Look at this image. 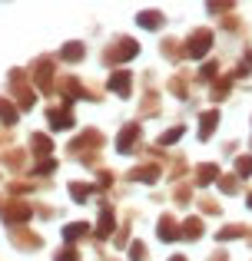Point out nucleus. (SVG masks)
<instances>
[{
  "instance_id": "1",
  "label": "nucleus",
  "mask_w": 252,
  "mask_h": 261,
  "mask_svg": "<svg viewBox=\"0 0 252 261\" xmlns=\"http://www.w3.org/2000/svg\"><path fill=\"white\" fill-rule=\"evenodd\" d=\"M136 53H140L136 40H129V37H117V40L110 43V53H103V63H120V60H133Z\"/></svg>"
},
{
  "instance_id": "2",
  "label": "nucleus",
  "mask_w": 252,
  "mask_h": 261,
  "mask_svg": "<svg viewBox=\"0 0 252 261\" xmlns=\"http://www.w3.org/2000/svg\"><path fill=\"white\" fill-rule=\"evenodd\" d=\"M182 46H186L189 57H206V50L213 46V33H209L206 27H199V30H193V37H189Z\"/></svg>"
},
{
  "instance_id": "3",
  "label": "nucleus",
  "mask_w": 252,
  "mask_h": 261,
  "mask_svg": "<svg viewBox=\"0 0 252 261\" xmlns=\"http://www.w3.org/2000/svg\"><path fill=\"white\" fill-rule=\"evenodd\" d=\"M33 73H37V76H33V80H37V86L47 93V89H50V83H53V63H50L47 57H40L37 63H33Z\"/></svg>"
},
{
  "instance_id": "4",
  "label": "nucleus",
  "mask_w": 252,
  "mask_h": 261,
  "mask_svg": "<svg viewBox=\"0 0 252 261\" xmlns=\"http://www.w3.org/2000/svg\"><path fill=\"white\" fill-rule=\"evenodd\" d=\"M0 205H4V208H0V215H4L7 218V222H17V218H20V222H27V218H30V205H27V202H0Z\"/></svg>"
},
{
  "instance_id": "5",
  "label": "nucleus",
  "mask_w": 252,
  "mask_h": 261,
  "mask_svg": "<svg viewBox=\"0 0 252 261\" xmlns=\"http://www.w3.org/2000/svg\"><path fill=\"white\" fill-rule=\"evenodd\" d=\"M90 146H103V136H100L97 129H86L80 139H73L70 142V152H83V149H90Z\"/></svg>"
},
{
  "instance_id": "6",
  "label": "nucleus",
  "mask_w": 252,
  "mask_h": 261,
  "mask_svg": "<svg viewBox=\"0 0 252 261\" xmlns=\"http://www.w3.org/2000/svg\"><path fill=\"white\" fill-rule=\"evenodd\" d=\"M10 242L17 245V248H24V251H37L40 245H43V242H40L37 235H33V231H20V228H17V231L10 235Z\"/></svg>"
},
{
  "instance_id": "7",
  "label": "nucleus",
  "mask_w": 252,
  "mask_h": 261,
  "mask_svg": "<svg viewBox=\"0 0 252 261\" xmlns=\"http://www.w3.org/2000/svg\"><path fill=\"white\" fill-rule=\"evenodd\" d=\"M136 23H140L143 30H163V23H166V17H163L159 10H143L140 17H136Z\"/></svg>"
},
{
  "instance_id": "8",
  "label": "nucleus",
  "mask_w": 252,
  "mask_h": 261,
  "mask_svg": "<svg viewBox=\"0 0 252 261\" xmlns=\"http://www.w3.org/2000/svg\"><path fill=\"white\" fill-rule=\"evenodd\" d=\"M110 89L117 96H129V89H133V80H129V73H123V70H117L110 76Z\"/></svg>"
},
{
  "instance_id": "9",
  "label": "nucleus",
  "mask_w": 252,
  "mask_h": 261,
  "mask_svg": "<svg viewBox=\"0 0 252 261\" xmlns=\"http://www.w3.org/2000/svg\"><path fill=\"white\" fill-rule=\"evenodd\" d=\"M159 238H163V242H176V238H179V225H176L173 215L159 218Z\"/></svg>"
},
{
  "instance_id": "10",
  "label": "nucleus",
  "mask_w": 252,
  "mask_h": 261,
  "mask_svg": "<svg viewBox=\"0 0 252 261\" xmlns=\"http://www.w3.org/2000/svg\"><path fill=\"white\" fill-rule=\"evenodd\" d=\"M216 122H219V113H216V109L202 113V119H199V139H209V136L216 133Z\"/></svg>"
},
{
  "instance_id": "11",
  "label": "nucleus",
  "mask_w": 252,
  "mask_h": 261,
  "mask_svg": "<svg viewBox=\"0 0 252 261\" xmlns=\"http://www.w3.org/2000/svg\"><path fill=\"white\" fill-rule=\"evenodd\" d=\"M136 139H140V126H126L123 133H120V139H117L120 152H126V149H133V146H136Z\"/></svg>"
},
{
  "instance_id": "12",
  "label": "nucleus",
  "mask_w": 252,
  "mask_h": 261,
  "mask_svg": "<svg viewBox=\"0 0 252 261\" xmlns=\"http://www.w3.org/2000/svg\"><path fill=\"white\" fill-rule=\"evenodd\" d=\"M156 175H159V169H156V166H140V169L129 172V182H153Z\"/></svg>"
},
{
  "instance_id": "13",
  "label": "nucleus",
  "mask_w": 252,
  "mask_h": 261,
  "mask_svg": "<svg viewBox=\"0 0 252 261\" xmlns=\"http://www.w3.org/2000/svg\"><path fill=\"white\" fill-rule=\"evenodd\" d=\"M47 116H50V122H53L57 129L73 126V116H70V113H63V109H47Z\"/></svg>"
},
{
  "instance_id": "14",
  "label": "nucleus",
  "mask_w": 252,
  "mask_h": 261,
  "mask_svg": "<svg viewBox=\"0 0 252 261\" xmlns=\"http://www.w3.org/2000/svg\"><path fill=\"white\" fill-rule=\"evenodd\" d=\"M182 238H189V242H196V238H199V231H202V222L199 218H189V222H182Z\"/></svg>"
},
{
  "instance_id": "15",
  "label": "nucleus",
  "mask_w": 252,
  "mask_h": 261,
  "mask_svg": "<svg viewBox=\"0 0 252 261\" xmlns=\"http://www.w3.org/2000/svg\"><path fill=\"white\" fill-rule=\"evenodd\" d=\"M113 231V212L110 208H103V215H100V222H97V235L100 238H106Z\"/></svg>"
},
{
  "instance_id": "16",
  "label": "nucleus",
  "mask_w": 252,
  "mask_h": 261,
  "mask_svg": "<svg viewBox=\"0 0 252 261\" xmlns=\"http://www.w3.org/2000/svg\"><path fill=\"white\" fill-rule=\"evenodd\" d=\"M83 231H86V225H83V222H77V225H66V228H63V242H66V245H73L77 238H83Z\"/></svg>"
},
{
  "instance_id": "17",
  "label": "nucleus",
  "mask_w": 252,
  "mask_h": 261,
  "mask_svg": "<svg viewBox=\"0 0 252 261\" xmlns=\"http://www.w3.org/2000/svg\"><path fill=\"white\" fill-rule=\"evenodd\" d=\"M0 119H4V126H13V122H17V109L10 106V99H0Z\"/></svg>"
},
{
  "instance_id": "18",
  "label": "nucleus",
  "mask_w": 252,
  "mask_h": 261,
  "mask_svg": "<svg viewBox=\"0 0 252 261\" xmlns=\"http://www.w3.org/2000/svg\"><path fill=\"white\" fill-rule=\"evenodd\" d=\"M86 53H83V43H66L63 46V60H73V63H80Z\"/></svg>"
},
{
  "instance_id": "19",
  "label": "nucleus",
  "mask_w": 252,
  "mask_h": 261,
  "mask_svg": "<svg viewBox=\"0 0 252 261\" xmlns=\"http://www.w3.org/2000/svg\"><path fill=\"white\" fill-rule=\"evenodd\" d=\"M219 189L226 192V195H236V192H239V175H222L219 178Z\"/></svg>"
},
{
  "instance_id": "20",
  "label": "nucleus",
  "mask_w": 252,
  "mask_h": 261,
  "mask_svg": "<svg viewBox=\"0 0 252 261\" xmlns=\"http://www.w3.org/2000/svg\"><path fill=\"white\" fill-rule=\"evenodd\" d=\"M242 231H246V225H226V228L219 231V242H233V238H239Z\"/></svg>"
},
{
  "instance_id": "21",
  "label": "nucleus",
  "mask_w": 252,
  "mask_h": 261,
  "mask_svg": "<svg viewBox=\"0 0 252 261\" xmlns=\"http://www.w3.org/2000/svg\"><path fill=\"white\" fill-rule=\"evenodd\" d=\"M213 178H219V166H199V185H209Z\"/></svg>"
},
{
  "instance_id": "22",
  "label": "nucleus",
  "mask_w": 252,
  "mask_h": 261,
  "mask_svg": "<svg viewBox=\"0 0 252 261\" xmlns=\"http://www.w3.org/2000/svg\"><path fill=\"white\" fill-rule=\"evenodd\" d=\"M30 146H33V149H37V152H40V155H47V152H50V139H47V136H43V133H37V136H30Z\"/></svg>"
},
{
  "instance_id": "23",
  "label": "nucleus",
  "mask_w": 252,
  "mask_h": 261,
  "mask_svg": "<svg viewBox=\"0 0 252 261\" xmlns=\"http://www.w3.org/2000/svg\"><path fill=\"white\" fill-rule=\"evenodd\" d=\"M236 0H206V10L209 13H222V10H229Z\"/></svg>"
},
{
  "instance_id": "24",
  "label": "nucleus",
  "mask_w": 252,
  "mask_h": 261,
  "mask_svg": "<svg viewBox=\"0 0 252 261\" xmlns=\"http://www.w3.org/2000/svg\"><path fill=\"white\" fill-rule=\"evenodd\" d=\"M53 261H80V255H77V248H70V245H66V248H60L57 255H53Z\"/></svg>"
},
{
  "instance_id": "25",
  "label": "nucleus",
  "mask_w": 252,
  "mask_h": 261,
  "mask_svg": "<svg viewBox=\"0 0 252 261\" xmlns=\"http://www.w3.org/2000/svg\"><path fill=\"white\" fill-rule=\"evenodd\" d=\"M236 172H239L242 178H246V175H252V155H242V159L236 162Z\"/></svg>"
},
{
  "instance_id": "26",
  "label": "nucleus",
  "mask_w": 252,
  "mask_h": 261,
  "mask_svg": "<svg viewBox=\"0 0 252 261\" xmlns=\"http://www.w3.org/2000/svg\"><path fill=\"white\" fill-rule=\"evenodd\" d=\"M129 261H146V245L136 242L133 248H129Z\"/></svg>"
},
{
  "instance_id": "27",
  "label": "nucleus",
  "mask_w": 252,
  "mask_h": 261,
  "mask_svg": "<svg viewBox=\"0 0 252 261\" xmlns=\"http://www.w3.org/2000/svg\"><path fill=\"white\" fill-rule=\"evenodd\" d=\"M179 136H182V126H179V129H169L166 136H159V142H163V146H166V142H176V139H179Z\"/></svg>"
},
{
  "instance_id": "28",
  "label": "nucleus",
  "mask_w": 252,
  "mask_h": 261,
  "mask_svg": "<svg viewBox=\"0 0 252 261\" xmlns=\"http://www.w3.org/2000/svg\"><path fill=\"white\" fill-rule=\"evenodd\" d=\"M213 73H216V63H206L199 70V80H213Z\"/></svg>"
},
{
  "instance_id": "29",
  "label": "nucleus",
  "mask_w": 252,
  "mask_h": 261,
  "mask_svg": "<svg viewBox=\"0 0 252 261\" xmlns=\"http://www.w3.org/2000/svg\"><path fill=\"white\" fill-rule=\"evenodd\" d=\"M209 261H229V255H226V251H216V255L209 258Z\"/></svg>"
},
{
  "instance_id": "30",
  "label": "nucleus",
  "mask_w": 252,
  "mask_h": 261,
  "mask_svg": "<svg viewBox=\"0 0 252 261\" xmlns=\"http://www.w3.org/2000/svg\"><path fill=\"white\" fill-rule=\"evenodd\" d=\"M169 261H186V258H182V255H173V258H169Z\"/></svg>"
},
{
  "instance_id": "31",
  "label": "nucleus",
  "mask_w": 252,
  "mask_h": 261,
  "mask_svg": "<svg viewBox=\"0 0 252 261\" xmlns=\"http://www.w3.org/2000/svg\"><path fill=\"white\" fill-rule=\"evenodd\" d=\"M249 208H252V192H249Z\"/></svg>"
}]
</instances>
